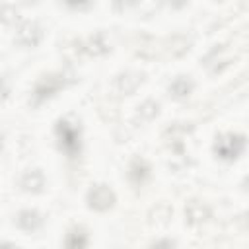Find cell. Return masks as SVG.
<instances>
[{
    "label": "cell",
    "mask_w": 249,
    "mask_h": 249,
    "mask_svg": "<svg viewBox=\"0 0 249 249\" xmlns=\"http://www.w3.org/2000/svg\"><path fill=\"white\" fill-rule=\"evenodd\" d=\"M54 140L58 152L66 160H80L84 152V132L80 121L74 117H60L54 123Z\"/></svg>",
    "instance_id": "6da1fadb"
},
{
    "label": "cell",
    "mask_w": 249,
    "mask_h": 249,
    "mask_svg": "<svg viewBox=\"0 0 249 249\" xmlns=\"http://www.w3.org/2000/svg\"><path fill=\"white\" fill-rule=\"evenodd\" d=\"M70 84H72V80L64 72H47V74L39 76V80L33 84L31 95H29V105L33 109H39L41 105L51 101L54 95L64 91Z\"/></svg>",
    "instance_id": "7a4b0ae2"
},
{
    "label": "cell",
    "mask_w": 249,
    "mask_h": 249,
    "mask_svg": "<svg viewBox=\"0 0 249 249\" xmlns=\"http://www.w3.org/2000/svg\"><path fill=\"white\" fill-rule=\"evenodd\" d=\"M247 144H249L247 134H243L239 130H224L214 136L212 154L224 163H233L247 150Z\"/></svg>",
    "instance_id": "3957f363"
},
{
    "label": "cell",
    "mask_w": 249,
    "mask_h": 249,
    "mask_svg": "<svg viewBox=\"0 0 249 249\" xmlns=\"http://www.w3.org/2000/svg\"><path fill=\"white\" fill-rule=\"evenodd\" d=\"M117 204V193L107 183H93L86 193V206L91 212H109Z\"/></svg>",
    "instance_id": "277c9868"
},
{
    "label": "cell",
    "mask_w": 249,
    "mask_h": 249,
    "mask_svg": "<svg viewBox=\"0 0 249 249\" xmlns=\"http://www.w3.org/2000/svg\"><path fill=\"white\" fill-rule=\"evenodd\" d=\"M43 41V27L35 19H21L16 23L14 43L21 49H35Z\"/></svg>",
    "instance_id": "5b68a950"
},
{
    "label": "cell",
    "mask_w": 249,
    "mask_h": 249,
    "mask_svg": "<svg viewBox=\"0 0 249 249\" xmlns=\"http://www.w3.org/2000/svg\"><path fill=\"white\" fill-rule=\"evenodd\" d=\"M126 179L134 189H142L152 179V163L144 156H132L126 167Z\"/></svg>",
    "instance_id": "8992f818"
},
{
    "label": "cell",
    "mask_w": 249,
    "mask_h": 249,
    "mask_svg": "<svg viewBox=\"0 0 249 249\" xmlns=\"http://www.w3.org/2000/svg\"><path fill=\"white\" fill-rule=\"evenodd\" d=\"M183 214H185V224L189 228H196V226H202L204 222H208L212 218V208L204 200L189 198L185 202Z\"/></svg>",
    "instance_id": "52a82bcc"
},
{
    "label": "cell",
    "mask_w": 249,
    "mask_h": 249,
    "mask_svg": "<svg viewBox=\"0 0 249 249\" xmlns=\"http://www.w3.org/2000/svg\"><path fill=\"white\" fill-rule=\"evenodd\" d=\"M144 72H138V70H124V72H119L113 80V89L115 93L119 95H132L136 93V89L142 86L144 82Z\"/></svg>",
    "instance_id": "ba28073f"
},
{
    "label": "cell",
    "mask_w": 249,
    "mask_h": 249,
    "mask_svg": "<svg viewBox=\"0 0 249 249\" xmlns=\"http://www.w3.org/2000/svg\"><path fill=\"white\" fill-rule=\"evenodd\" d=\"M14 224H16V228L21 230L23 233H35L37 230L43 228L45 216H43L37 208H21V210H18V214L14 216Z\"/></svg>",
    "instance_id": "9c48e42d"
},
{
    "label": "cell",
    "mask_w": 249,
    "mask_h": 249,
    "mask_svg": "<svg viewBox=\"0 0 249 249\" xmlns=\"http://www.w3.org/2000/svg\"><path fill=\"white\" fill-rule=\"evenodd\" d=\"M19 187L23 193H31V195L43 193L47 187V177H45L43 169L41 167H27L19 177Z\"/></svg>",
    "instance_id": "30bf717a"
},
{
    "label": "cell",
    "mask_w": 249,
    "mask_h": 249,
    "mask_svg": "<svg viewBox=\"0 0 249 249\" xmlns=\"http://www.w3.org/2000/svg\"><path fill=\"white\" fill-rule=\"evenodd\" d=\"M91 241L89 230L84 224H74L66 230L62 239V249H88Z\"/></svg>",
    "instance_id": "8fae6325"
},
{
    "label": "cell",
    "mask_w": 249,
    "mask_h": 249,
    "mask_svg": "<svg viewBox=\"0 0 249 249\" xmlns=\"http://www.w3.org/2000/svg\"><path fill=\"white\" fill-rule=\"evenodd\" d=\"M82 51L88 54V56H93V58H99V56H105L111 53V43L107 39V33L105 31H95L91 33L84 45H82Z\"/></svg>",
    "instance_id": "7c38bea8"
},
{
    "label": "cell",
    "mask_w": 249,
    "mask_h": 249,
    "mask_svg": "<svg viewBox=\"0 0 249 249\" xmlns=\"http://www.w3.org/2000/svg\"><path fill=\"white\" fill-rule=\"evenodd\" d=\"M193 91H195V82H193V78L187 76V74H177V76L169 82V86H167V95H169L173 101H183V99H187Z\"/></svg>",
    "instance_id": "4fadbf2b"
},
{
    "label": "cell",
    "mask_w": 249,
    "mask_h": 249,
    "mask_svg": "<svg viewBox=\"0 0 249 249\" xmlns=\"http://www.w3.org/2000/svg\"><path fill=\"white\" fill-rule=\"evenodd\" d=\"M191 45H193V41H191L189 35H185V33H173V35H169L165 39L163 51H165V54L169 58H181V56H185L189 53Z\"/></svg>",
    "instance_id": "5bb4252c"
},
{
    "label": "cell",
    "mask_w": 249,
    "mask_h": 249,
    "mask_svg": "<svg viewBox=\"0 0 249 249\" xmlns=\"http://www.w3.org/2000/svg\"><path fill=\"white\" fill-rule=\"evenodd\" d=\"M171 218H173V206L169 202H158L148 210V224L154 228L169 226Z\"/></svg>",
    "instance_id": "9a60e30c"
},
{
    "label": "cell",
    "mask_w": 249,
    "mask_h": 249,
    "mask_svg": "<svg viewBox=\"0 0 249 249\" xmlns=\"http://www.w3.org/2000/svg\"><path fill=\"white\" fill-rule=\"evenodd\" d=\"M160 101H156L154 97H146L138 107H136V115H138V119L140 121H146V123H150V121H154L158 115H160Z\"/></svg>",
    "instance_id": "2e32d148"
},
{
    "label": "cell",
    "mask_w": 249,
    "mask_h": 249,
    "mask_svg": "<svg viewBox=\"0 0 249 249\" xmlns=\"http://www.w3.org/2000/svg\"><path fill=\"white\" fill-rule=\"evenodd\" d=\"M148 249H179V245L171 237H158L148 245Z\"/></svg>",
    "instance_id": "e0dca14e"
},
{
    "label": "cell",
    "mask_w": 249,
    "mask_h": 249,
    "mask_svg": "<svg viewBox=\"0 0 249 249\" xmlns=\"http://www.w3.org/2000/svg\"><path fill=\"white\" fill-rule=\"evenodd\" d=\"M14 19H16L18 23L21 21V19L18 18V12H16L14 8H10V6H2V21H4L6 25H10Z\"/></svg>",
    "instance_id": "ac0fdd59"
},
{
    "label": "cell",
    "mask_w": 249,
    "mask_h": 249,
    "mask_svg": "<svg viewBox=\"0 0 249 249\" xmlns=\"http://www.w3.org/2000/svg\"><path fill=\"white\" fill-rule=\"evenodd\" d=\"M241 226H243V230H245V231H249V210L241 216Z\"/></svg>",
    "instance_id": "d6986e66"
},
{
    "label": "cell",
    "mask_w": 249,
    "mask_h": 249,
    "mask_svg": "<svg viewBox=\"0 0 249 249\" xmlns=\"http://www.w3.org/2000/svg\"><path fill=\"white\" fill-rule=\"evenodd\" d=\"M0 249H21V247H19V245H16V243H12V241H2Z\"/></svg>",
    "instance_id": "ffe728a7"
},
{
    "label": "cell",
    "mask_w": 249,
    "mask_h": 249,
    "mask_svg": "<svg viewBox=\"0 0 249 249\" xmlns=\"http://www.w3.org/2000/svg\"><path fill=\"white\" fill-rule=\"evenodd\" d=\"M241 189H243L245 193H249V173H247V175L241 179Z\"/></svg>",
    "instance_id": "44dd1931"
}]
</instances>
